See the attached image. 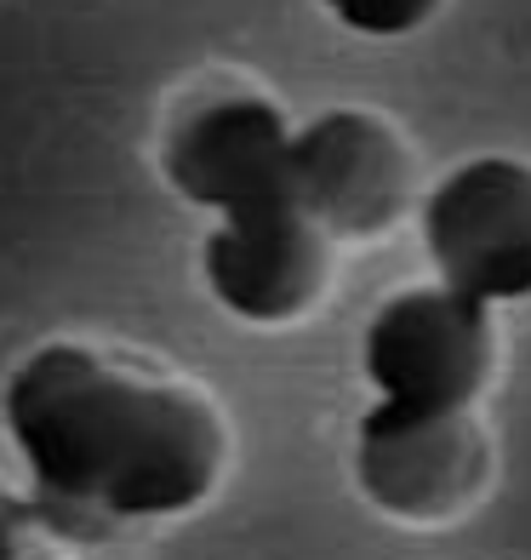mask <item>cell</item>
I'll use <instances>...</instances> for the list:
<instances>
[{"label":"cell","instance_id":"6da1fadb","mask_svg":"<svg viewBox=\"0 0 531 560\" xmlns=\"http://www.w3.org/2000/svg\"><path fill=\"white\" fill-rule=\"evenodd\" d=\"M0 423L46 515L143 526L217 492L229 435L206 395L86 343H40L0 389Z\"/></svg>","mask_w":531,"mask_h":560},{"label":"cell","instance_id":"277c9868","mask_svg":"<svg viewBox=\"0 0 531 560\" xmlns=\"http://www.w3.org/2000/svg\"><path fill=\"white\" fill-rule=\"evenodd\" d=\"M292 132L286 109L263 92H217L172 120L161 143V177L177 200L235 218L251 207L286 200L292 172Z\"/></svg>","mask_w":531,"mask_h":560},{"label":"cell","instance_id":"52a82bcc","mask_svg":"<svg viewBox=\"0 0 531 560\" xmlns=\"http://www.w3.org/2000/svg\"><path fill=\"white\" fill-rule=\"evenodd\" d=\"M354 480L389 521L440 526L463 515L480 480H486V441L474 429V412L440 423L361 418V429H354Z\"/></svg>","mask_w":531,"mask_h":560},{"label":"cell","instance_id":"5b68a950","mask_svg":"<svg viewBox=\"0 0 531 560\" xmlns=\"http://www.w3.org/2000/svg\"><path fill=\"white\" fill-rule=\"evenodd\" d=\"M326 252L332 241L303 218L292 200L212 218L200 241V287L223 315L246 326H286L315 310L326 292Z\"/></svg>","mask_w":531,"mask_h":560},{"label":"cell","instance_id":"9c48e42d","mask_svg":"<svg viewBox=\"0 0 531 560\" xmlns=\"http://www.w3.org/2000/svg\"><path fill=\"white\" fill-rule=\"evenodd\" d=\"M0 560H23V521L7 503V492H0Z\"/></svg>","mask_w":531,"mask_h":560},{"label":"cell","instance_id":"8992f818","mask_svg":"<svg viewBox=\"0 0 531 560\" xmlns=\"http://www.w3.org/2000/svg\"><path fill=\"white\" fill-rule=\"evenodd\" d=\"M406 189H412L406 149L366 109H332L315 126L292 132L286 200L326 241L389 229L406 212Z\"/></svg>","mask_w":531,"mask_h":560},{"label":"cell","instance_id":"7a4b0ae2","mask_svg":"<svg viewBox=\"0 0 531 560\" xmlns=\"http://www.w3.org/2000/svg\"><path fill=\"white\" fill-rule=\"evenodd\" d=\"M497 366L492 310L423 280L400 287L371 310L361 332V377L371 389L366 418L377 423H440L469 418Z\"/></svg>","mask_w":531,"mask_h":560},{"label":"cell","instance_id":"ba28073f","mask_svg":"<svg viewBox=\"0 0 531 560\" xmlns=\"http://www.w3.org/2000/svg\"><path fill=\"white\" fill-rule=\"evenodd\" d=\"M446 0H320V12L338 30L361 35V40H406L435 18Z\"/></svg>","mask_w":531,"mask_h":560},{"label":"cell","instance_id":"3957f363","mask_svg":"<svg viewBox=\"0 0 531 560\" xmlns=\"http://www.w3.org/2000/svg\"><path fill=\"white\" fill-rule=\"evenodd\" d=\"M435 287L480 310L531 298V166L520 155L458 161L417 207Z\"/></svg>","mask_w":531,"mask_h":560}]
</instances>
